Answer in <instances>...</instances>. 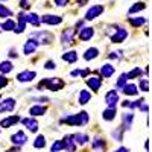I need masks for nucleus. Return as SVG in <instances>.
Here are the masks:
<instances>
[{
    "mask_svg": "<svg viewBox=\"0 0 152 152\" xmlns=\"http://www.w3.org/2000/svg\"><path fill=\"white\" fill-rule=\"evenodd\" d=\"M18 24H15V28H14V32L15 34H23L24 29H26V21H24V14L21 12V14H18Z\"/></svg>",
    "mask_w": 152,
    "mask_h": 152,
    "instance_id": "24",
    "label": "nucleus"
},
{
    "mask_svg": "<svg viewBox=\"0 0 152 152\" xmlns=\"http://www.w3.org/2000/svg\"><path fill=\"white\" fill-rule=\"evenodd\" d=\"M34 40L38 43V44H50L53 41V35L50 34V32H47V31H38V32H35L34 34Z\"/></svg>",
    "mask_w": 152,
    "mask_h": 152,
    "instance_id": "3",
    "label": "nucleus"
},
{
    "mask_svg": "<svg viewBox=\"0 0 152 152\" xmlns=\"http://www.w3.org/2000/svg\"><path fill=\"white\" fill-rule=\"evenodd\" d=\"M2 2H5V0H2Z\"/></svg>",
    "mask_w": 152,
    "mask_h": 152,
    "instance_id": "54",
    "label": "nucleus"
},
{
    "mask_svg": "<svg viewBox=\"0 0 152 152\" xmlns=\"http://www.w3.org/2000/svg\"><path fill=\"white\" fill-rule=\"evenodd\" d=\"M126 38H128V31L123 29V28H119L116 32L111 35V43L113 44H120V43H123L126 40Z\"/></svg>",
    "mask_w": 152,
    "mask_h": 152,
    "instance_id": "6",
    "label": "nucleus"
},
{
    "mask_svg": "<svg viewBox=\"0 0 152 152\" xmlns=\"http://www.w3.org/2000/svg\"><path fill=\"white\" fill-rule=\"evenodd\" d=\"M97 56H99V49H97V47H90V49H87L85 53H84V59H85V61L96 59Z\"/></svg>",
    "mask_w": 152,
    "mask_h": 152,
    "instance_id": "26",
    "label": "nucleus"
},
{
    "mask_svg": "<svg viewBox=\"0 0 152 152\" xmlns=\"http://www.w3.org/2000/svg\"><path fill=\"white\" fill-rule=\"evenodd\" d=\"M100 14H104V6H102V5H94V6H91V8H88L87 14H85V20H87V21L96 20Z\"/></svg>",
    "mask_w": 152,
    "mask_h": 152,
    "instance_id": "4",
    "label": "nucleus"
},
{
    "mask_svg": "<svg viewBox=\"0 0 152 152\" xmlns=\"http://www.w3.org/2000/svg\"><path fill=\"white\" fill-rule=\"evenodd\" d=\"M64 81L59 79V78H47L44 81H41L38 84V90H41V88H47L49 91H59L64 88Z\"/></svg>",
    "mask_w": 152,
    "mask_h": 152,
    "instance_id": "2",
    "label": "nucleus"
},
{
    "mask_svg": "<svg viewBox=\"0 0 152 152\" xmlns=\"http://www.w3.org/2000/svg\"><path fill=\"white\" fill-rule=\"evenodd\" d=\"M9 56H11V58H17L18 55L15 53V50H14V49H12V50H11V52H9Z\"/></svg>",
    "mask_w": 152,
    "mask_h": 152,
    "instance_id": "50",
    "label": "nucleus"
},
{
    "mask_svg": "<svg viewBox=\"0 0 152 152\" xmlns=\"http://www.w3.org/2000/svg\"><path fill=\"white\" fill-rule=\"evenodd\" d=\"M8 85V79L5 78V76H0V90H2L3 87H6Z\"/></svg>",
    "mask_w": 152,
    "mask_h": 152,
    "instance_id": "45",
    "label": "nucleus"
},
{
    "mask_svg": "<svg viewBox=\"0 0 152 152\" xmlns=\"http://www.w3.org/2000/svg\"><path fill=\"white\" fill-rule=\"evenodd\" d=\"M12 69H14V66H12L11 61H3V62H0V72H2V73H11Z\"/></svg>",
    "mask_w": 152,
    "mask_h": 152,
    "instance_id": "33",
    "label": "nucleus"
},
{
    "mask_svg": "<svg viewBox=\"0 0 152 152\" xmlns=\"http://www.w3.org/2000/svg\"><path fill=\"white\" fill-rule=\"evenodd\" d=\"M145 149H146V151H148V149H149V142H148V140H146V142H145Z\"/></svg>",
    "mask_w": 152,
    "mask_h": 152,
    "instance_id": "53",
    "label": "nucleus"
},
{
    "mask_svg": "<svg viewBox=\"0 0 152 152\" xmlns=\"http://www.w3.org/2000/svg\"><path fill=\"white\" fill-rule=\"evenodd\" d=\"M105 104L108 105V108H117L119 104V94L116 90H110L105 94Z\"/></svg>",
    "mask_w": 152,
    "mask_h": 152,
    "instance_id": "5",
    "label": "nucleus"
},
{
    "mask_svg": "<svg viewBox=\"0 0 152 152\" xmlns=\"http://www.w3.org/2000/svg\"><path fill=\"white\" fill-rule=\"evenodd\" d=\"M146 8V5H145V2H137V3H134L131 8H129V14H135V12H140V11H143Z\"/></svg>",
    "mask_w": 152,
    "mask_h": 152,
    "instance_id": "34",
    "label": "nucleus"
},
{
    "mask_svg": "<svg viewBox=\"0 0 152 152\" xmlns=\"http://www.w3.org/2000/svg\"><path fill=\"white\" fill-rule=\"evenodd\" d=\"M46 146V137L44 135H37V138L34 140V148L35 149H43Z\"/></svg>",
    "mask_w": 152,
    "mask_h": 152,
    "instance_id": "32",
    "label": "nucleus"
},
{
    "mask_svg": "<svg viewBox=\"0 0 152 152\" xmlns=\"http://www.w3.org/2000/svg\"><path fill=\"white\" fill-rule=\"evenodd\" d=\"M122 93L125 96H135L138 93V87L135 84H125L122 87Z\"/></svg>",
    "mask_w": 152,
    "mask_h": 152,
    "instance_id": "21",
    "label": "nucleus"
},
{
    "mask_svg": "<svg viewBox=\"0 0 152 152\" xmlns=\"http://www.w3.org/2000/svg\"><path fill=\"white\" fill-rule=\"evenodd\" d=\"M88 120H90V117H88V113L87 111H81L78 114H72V116H67L64 117L61 122L62 123H67L70 126H84L88 123Z\"/></svg>",
    "mask_w": 152,
    "mask_h": 152,
    "instance_id": "1",
    "label": "nucleus"
},
{
    "mask_svg": "<svg viewBox=\"0 0 152 152\" xmlns=\"http://www.w3.org/2000/svg\"><path fill=\"white\" fill-rule=\"evenodd\" d=\"M138 110H142L143 113H148V104H142V105H140V108H138Z\"/></svg>",
    "mask_w": 152,
    "mask_h": 152,
    "instance_id": "48",
    "label": "nucleus"
},
{
    "mask_svg": "<svg viewBox=\"0 0 152 152\" xmlns=\"http://www.w3.org/2000/svg\"><path fill=\"white\" fill-rule=\"evenodd\" d=\"M18 151H20V148H18V146H14L12 149H9V151H6V152H18Z\"/></svg>",
    "mask_w": 152,
    "mask_h": 152,
    "instance_id": "51",
    "label": "nucleus"
},
{
    "mask_svg": "<svg viewBox=\"0 0 152 152\" xmlns=\"http://www.w3.org/2000/svg\"><path fill=\"white\" fill-rule=\"evenodd\" d=\"M34 102H49V97L46 96H38V97H32Z\"/></svg>",
    "mask_w": 152,
    "mask_h": 152,
    "instance_id": "44",
    "label": "nucleus"
},
{
    "mask_svg": "<svg viewBox=\"0 0 152 152\" xmlns=\"http://www.w3.org/2000/svg\"><path fill=\"white\" fill-rule=\"evenodd\" d=\"M142 69L140 67H135V69H132L129 73H126V79H140V76H142Z\"/></svg>",
    "mask_w": 152,
    "mask_h": 152,
    "instance_id": "31",
    "label": "nucleus"
},
{
    "mask_svg": "<svg viewBox=\"0 0 152 152\" xmlns=\"http://www.w3.org/2000/svg\"><path fill=\"white\" fill-rule=\"evenodd\" d=\"M21 123L24 125V128H26L28 131H31V132H37L38 131V126H40V125H38V122H37V119L35 117H26V119H23L21 120Z\"/></svg>",
    "mask_w": 152,
    "mask_h": 152,
    "instance_id": "12",
    "label": "nucleus"
},
{
    "mask_svg": "<svg viewBox=\"0 0 152 152\" xmlns=\"http://www.w3.org/2000/svg\"><path fill=\"white\" fill-rule=\"evenodd\" d=\"M46 111H47V108L43 105H34L29 108V116L31 117H40V116H44Z\"/></svg>",
    "mask_w": 152,
    "mask_h": 152,
    "instance_id": "18",
    "label": "nucleus"
},
{
    "mask_svg": "<svg viewBox=\"0 0 152 152\" xmlns=\"http://www.w3.org/2000/svg\"><path fill=\"white\" fill-rule=\"evenodd\" d=\"M11 142L14 146H23V145H26L28 143V135L24 134L23 131H17L15 134H12L11 135Z\"/></svg>",
    "mask_w": 152,
    "mask_h": 152,
    "instance_id": "7",
    "label": "nucleus"
},
{
    "mask_svg": "<svg viewBox=\"0 0 152 152\" xmlns=\"http://www.w3.org/2000/svg\"><path fill=\"white\" fill-rule=\"evenodd\" d=\"M38 46H40V44H38V43L34 40V38H29V40L24 43L23 53H24V55H28V56L32 55V53H35V52H37V49H38Z\"/></svg>",
    "mask_w": 152,
    "mask_h": 152,
    "instance_id": "11",
    "label": "nucleus"
},
{
    "mask_svg": "<svg viewBox=\"0 0 152 152\" xmlns=\"http://www.w3.org/2000/svg\"><path fill=\"white\" fill-rule=\"evenodd\" d=\"M72 138H73V142L76 146H84L85 143H88V135L84 134V132H76V134H72Z\"/></svg>",
    "mask_w": 152,
    "mask_h": 152,
    "instance_id": "16",
    "label": "nucleus"
},
{
    "mask_svg": "<svg viewBox=\"0 0 152 152\" xmlns=\"http://www.w3.org/2000/svg\"><path fill=\"white\" fill-rule=\"evenodd\" d=\"M11 15H12V11L0 3V18H6V17H11Z\"/></svg>",
    "mask_w": 152,
    "mask_h": 152,
    "instance_id": "37",
    "label": "nucleus"
},
{
    "mask_svg": "<svg viewBox=\"0 0 152 152\" xmlns=\"http://www.w3.org/2000/svg\"><path fill=\"white\" fill-rule=\"evenodd\" d=\"M62 148H64V151H67V152H76V145L73 142L72 135H66L64 138H62Z\"/></svg>",
    "mask_w": 152,
    "mask_h": 152,
    "instance_id": "19",
    "label": "nucleus"
},
{
    "mask_svg": "<svg viewBox=\"0 0 152 152\" xmlns=\"http://www.w3.org/2000/svg\"><path fill=\"white\" fill-rule=\"evenodd\" d=\"M44 69H47V70H55V69H56V64H55L53 61H46Z\"/></svg>",
    "mask_w": 152,
    "mask_h": 152,
    "instance_id": "42",
    "label": "nucleus"
},
{
    "mask_svg": "<svg viewBox=\"0 0 152 152\" xmlns=\"http://www.w3.org/2000/svg\"><path fill=\"white\" fill-rule=\"evenodd\" d=\"M20 6L23 9H28L29 8V3H28V0H20Z\"/></svg>",
    "mask_w": 152,
    "mask_h": 152,
    "instance_id": "46",
    "label": "nucleus"
},
{
    "mask_svg": "<svg viewBox=\"0 0 152 152\" xmlns=\"http://www.w3.org/2000/svg\"><path fill=\"white\" fill-rule=\"evenodd\" d=\"M24 21L32 24V26H40V17H38L35 12H29V14H24Z\"/></svg>",
    "mask_w": 152,
    "mask_h": 152,
    "instance_id": "22",
    "label": "nucleus"
},
{
    "mask_svg": "<svg viewBox=\"0 0 152 152\" xmlns=\"http://www.w3.org/2000/svg\"><path fill=\"white\" fill-rule=\"evenodd\" d=\"M91 148H93L96 152H99V151H104V149H105V142H104L100 137H96L94 140H93V143H91Z\"/></svg>",
    "mask_w": 152,
    "mask_h": 152,
    "instance_id": "29",
    "label": "nucleus"
},
{
    "mask_svg": "<svg viewBox=\"0 0 152 152\" xmlns=\"http://www.w3.org/2000/svg\"><path fill=\"white\" fill-rule=\"evenodd\" d=\"M40 21L41 23H46V24H50V26H56L62 21V18L59 15H52V14H47V15H43L40 17Z\"/></svg>",
    "mask_w": 152,
    "mask_h": 152,
    "instance_id": "13",
    "label": "nucleus"
},
{
    "mask_svg": "<svg viewBox=\"0 0 152 152\" xmlns=\"http://www.w3.org/2000/svg\"><path fill=\"white\" fill-rule=\"evenodd\" d=\"M138 87H140V90L148 93L149 91V81L145 78V79H140V82H138Z\"/></svg>",
    "mask_w": 152,
    "mask_h": 152,
    "instance_id": "39",
    "label": "nucleus"
},
{
    "mask_svg": "<svg viewBox=\"0 0 152 152\" xmlns=\"http://www.w3.org/2000/svg\"><path fill=\"white\" fill-rule=\"evenodd\" d=\"M14 28H15V21L14 20H6V21H3L2 23V29L3 31H14Z\"/></svg>",
    "mask_w": 152,
    "mask_h": 152,
    "instance_id": "35",
    "label": "nucleus"
},
{
    "mask_svg": "<svg viewBox=\"0 0 152 152\" xmlns=\"http://www.w3.org/2000/svg\"><path fill=\"white\" fill-rule=\"evenodd\" d=\"M90 99H91V93L88 90H81L79 91V96H78L79 105H87L88 102H90Z\"/></svg>",
    "mask_w": 152,
    "mask_h": 152,
    "instance_id": "23",
    "label": "nucleus"
},
{
    "mask_svg": "<svg viewBox=\"0 0 152 152\" xmlns=\"http://www.w3.org/2000/svg\"><path fill=\"white\" fill-rule=\"evenodd\" d=\"M64 151V148H62V140H55L52 143V146H50V152H61Z\"/></svg>",
    "mask_w": 152,
    "mask_h": 152,
    "instance_id": "36",
    "label": "nucleus"
},
{
    "mask_svg": "<svg viewBox=\"0 0 152 152\" xmlns=\"http://www.w3.org/2000/svg\"><path fill=\"white\" fill-rule=\"evenodd\" d=\"M62 59H64L66 62H69V64H73V62L78 61V53H76L75 50H70V52H66L64 55H62Z\"/></svg>",
    "mask_w": 152,
    "mask_h": 152,
    "instance_id": "28",
    "label": "nucleus"
},
{
    "mask_svg": "<svg viewBox=\"0 0 152 152\" xmlns=\"http://www.w3.org/2000/svg\"><path fill=\"white\" fill-rule=\"evenodd\" d=\"M94 37V29L93 28H82L79 31V40L82 41H88Z\"/></svg>",
    "mask_w": 152,
    "mask_h": 152,
    "instance_id": "20",
    "label": "nucleus"
},
{
    "mask_svg": "<svg viewBox=\"0 0 152 152\" xmlns=\"http://www.w3.org/2000/svg\"><path fill=\"white\" fill-rule=\"evenodd\" d=\"M70 75L73 76V78H76V76H81V70H79V69H76V70H73Z\"/></svg>",
    "mask_w": 152,
    "mask_h": 152,
    "instance_id": "47",
    "label": "nucleus"
},
{
    "mask_svg": "<svg viewBox=\"0 0 152 152\" xmlns=\"http://www.w3.org/2000/svg\"><path fill=\"white\" fill-rule=\"evenodd\" d=\"M116 116H117V108H107V110L102 113V117H104V120H107V122L114 120V119H116Z\"/></svg>",
    "mask_w": 152,
    "mask_h": 152,
    "instance_id": "27",
    "label": "nucleus"
},
{
    "mask_svg": "<svg viewBox=\"0 0 152 152\" xmlns=\"http://www.w3.org/2000/svg\"><path fill=\"white\" fill-rule=\"evenodd\" d=\"M75 35H76L75 29H64V31H62V34H61V43H62V46H70V44H73Z\"/></svg>",
    "mask_w": 152,
    "mask_h": 152,
    "instance_id": "10",
    "label": "nucleus"
},
{
    "mask_svg": "<svg viewBox=\"0 0 152 152\" xmlns=\"http://www.w3.org/2000/svg\"><path fill=\"white\" fill-rule=\"evenodd\" d=\"M15 108V99L14 97H6L0 102V113H11Z\"/></svg>",
    "mask_w": 152,
    "mask_h": 152,
    "instance_id": "9",
    "label": "nucleus"
},
{
    "mask_svg": "<svg viewBox=\"0 0 152 152\" xmlns=\"http://www.w3.org/2000/svg\"><path fill=\"white\" fill-rule=\"evenodd\" d=\"M125 84H128V79H126V73H122L120 78L116 81V88H122Z\"/></svg>",
    "mask_w": 152,
    "mask_h": 152,
    "instance_id": "38",
    "label": "nucleus"
},
{
    "mask_svg": "<svg viewBox=\"0 0 152 152\" xmlns=\"http://www.w3.org/2000/svg\"><path fill=\"white\" fill-rule=\"evenodd\" d=\"M37 78V73L34 70H23L17 75V81L18 82H23V84H26V82H32L34 79Z\"/></svg>",
    "mask_w": 152,
    "mask_h": 152,
    "instance_id": "8",
    "label": "nucleus"
},
{
    "mask_svg": "<svg viewBox=\"0 0 152 152\" xmlns=\"http://www.w3.org/2000/svg\"><path fill=\"white\" fill-rule=\"evenodd\" d=\"M69 2H70V0H55V5H56L58 8H64Z\"/></svg>",
    "mask_w": 152,
    "mask_h": 152,
    "instance_id": "43",
    "label": "nucleus"
},
{
    "mask_svg": "<svg viewBox=\"0 0 152 152\" xmlns=\"http://www.w3.org/2000/svg\"><path fill=\"white\" fill-rule=\"evenodd\" d=\"M122 132H123V129H122V128H119L117 131H113V137L116 138L117 142H122V140H123V137H122Z\"/></svg>",
    "mask_w": 152,
    "mask_h": 152,
    "instance_id": "40",
    "label": "nucleus"
},
{
    "mask_svg": "<svg viewBox=\"0 0 152 152\" xmlns=\"http://www.w3.org/2000/svg\"><path fill=\"white\" fill-rule=\"evenodd\" d=\"M132 122H134V114L132 113H125L122 116V129H129L132 126Z\"/></svg>",
    "mask_w": 152,
    "mask_h": 152,
    "instance_id": "17",
    "label": "nucleus"
},
{
    "mask_svg": "<svg viewBox=\"0 0 152 152\" xmlns=\"http://www.w3.org/2000/svg\"><path fill=\"white\" fill-rule=\"evenodd\" d=\"M87 85L91 88V91H99L100 87H102V79L96 78V76H91V78H87Z\"/></svg>",
    "mask_w": 152,
    "mask_h": 152,
    "instance_id": "15",
    "label": "nucleus"
},
{
    "mask_svg": "<svg viewBox=\"0 0 152 152\" xmlns=\"http://www.w3.org/2000/svg\"><path fill=\"white\" fill-rule=\"evenodd\" d=\"M21 119H20V116H8V117H5V119H2L0 120V126L2 128H11V126H14V125H17L18 122H20Z\"/></svg>",
    "mask_w": 152,
    "mask_h": 152,
    "instance_id": "14",
    "label": "nucleus"
},
{
    "mask_svg": "<svg viewBox=\"0 0 152 152\" xmlns=\"http://www.w3.org/2000/svg\"><path fill=\"white\" fill-rule=\"evenodd\" d=\"M114 152H129V149L128 148H119V149H116Z\"/></svg>",
    "mask_w": 152,
    "mask_h": 152,
    "instance_id": "49",
    "label": "nucleus"
},
{
    "mask_svg": "<svg viewBox=\"0 0 152 152\" xmlns=\"http://www.w3.org/2000/svg\"><path fill=\"white\" fill-rule=\"evenodd\" d=\"M129 23L134 28H140V26H143V24H146V17H131Z\"/></svg>",
    "mask_w": 152,
    "mask_h": 152,
    "instance_id": "30",
    "label": "nucleus"
},
{
    "mask_svg": "<svg viewBox=\"0 0 152 152\" xmlns=\"http://www.w3.org/2000/svg\"><path fill=\"white\" fill-rule=\"evenodd\" d=\"M82 24H84V21H78L76 23V28H82Z\"/></svg>",
    "mask_w": 152,
    "mask_h": 152,
    "instance_id": "52",
    "label": "nucleus"
},
{
    "mask_svg": "<svg viewBox=\"0 0 152 152\" xmlns=\"http://www.w3.org/2000/svg\"><path fill=\"white\" fill-rule=\"evenodd\" d=\"M108 59H116V61L122 59V52H111L108 55Z\"/></svg>",
    "mask_w": 152,
    "mask_h": 152,
    "instance_id": "41",
    "label": "nucleus"
},
{
    "mask_svg": "<svg viewBox=\"0 0 152 152\" xmlns=\"http://www.w3.org/2000/svg\"><path fill=\"white\" fill-rule=\"evenodd\" d=\"M114 72H116V67L111 66V64H104L100 67V75H102L104 78H111L114 75Z\"/></svg>",
    "mask_w": 152,
    "mask_h": 152,
    "instance_id": "25",
    "label": "nucleus"
}]
</instances>
